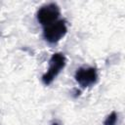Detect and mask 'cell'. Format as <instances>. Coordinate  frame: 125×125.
<instances>
[{
    "mask_svg": "<svg viewBox=\"0 0 125 125\" xmlns=\"http://www.w3.org/2000/svg\"><path fill=\"white\" fill-rule=\"evenodd\" d=\"M66 63L65 57L62 53H55L52 55L49 61V67L42 76V82L44 85H50L56 77L64 68Z\"/></svg>",
    "mask_w": 125,
    "mask_h": 125,
    "instance_id": "obj_1",
    "label": "cell"
},
{
    "mask_svg": "<svg viewBox=\"0 0 125 125\" xmlns=\"http://www.w3.org/2000/svg\"><path fill=\"white\" fill-rule=\"evenodd\" d=\"M60 15H61L60 7L56 3H49L43 5L38 9L36 13V19L37 21L45 27L59 20Z\"/></svg>",
    "mask_w": 125,
    "mask_h": 125,
    "instance_id": "obj_2",
    "label": "cell"
},
{
    "mask_svg": "<svg viewBox=\"0 0 125 125\" xmlns=\"http://www.w3.org/2000/svg\"><path fill=\"white\" fill-rule=\"evenodd\" d=\"M67 32L66 21L64 20H58L54 23L45 26L43 30V38L50 44L58 43L64 37Z\"/></svg>",
    "mask_w": 125,
    "mask_h": 125,
    "instance_id": "obj_3",
    "label": "cell"
},
{
    "mask_svg": "<svg viewBox=\"0 0 125 125\" xmlns=\"http://www.w3.org/2000/svg\"><path fill=\"white\" fill-rule=\"evenodd\" d=\"M74 78L76 82L83 88L91 87L98 81V71L94 66H83L77 68Z\"/></svg>",
    "mask_w": 125,
    "mask_h": 125,
    "instance_id": "obj_4",
    "label": "cell"
},
{
    "mask_svg": "<svg viewBox=\"0 0 125 125\" xmlns=\"http://www.w3.org/2000/svg\"><path fill=\"white\" fill-rule=\"evenodd\" d=\"M116 122H117V113L115 111H112L104 119V125H116Z\"/></svg>",
    "mask_w": 125,
    "mask_h": 125,
    "instance_id": "obj_5",
    "label": "cell"
}]
</instances>
